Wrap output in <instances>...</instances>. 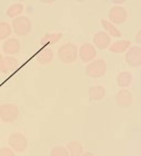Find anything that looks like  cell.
Listing matches in <instances>:
<instances>
[{
  "mask_svg": "<svg viewBox=\"0 0 141 156\" xmlns=\"http://www.w3.org/2000/svg\"><path fill=\"white\" fill-rule=\"evenodd\" d=\"M57 58L64 64H72L78 59V48L73 43H65L57 48Z\"/></svg>",
  "mask_w": 141,
  "mask_h": 156,
  "instance_id": "cell-1",
  "label": "cell"
},
{
  "mask_svg": "<svg viewBox=\"0 0 141 156\" xmlns=\"http://www.w3.org/2000/svg\"><path fill=\"white\" fill-rule=\"evenodd\" d=\"M128 18V12L126 8L121 6H114L108 11V21L114 25L122 24Z\"/></svg>",
  "mask_w": 141,
  "mask_h": 156,
  "instance_id": "cell-6",
  "label": "cell"
},
{
  "mask_svg": "<svg viewBox=\"0 0 141 156\" xmlns=\"http://www.w3.org/2000/svg\"><path fill=\"white\" fill-rule=\"evenodd\" d=\"M63 37V33L61 32H49V33L44 34L40 40V46L44 48L50 44H56Z\"/></svg>",
  "mask_w": 141,
  "mask_h": 156,
  "instance_id": "cell-14",
  "label": "cell"
},
{
  "mask_svg": "<svg viewBox=\"0 0 141 156\" xmlns=\"http://www.w3.org/2000/svg\"><path fill=\"white\" fill-rule=\"evenodd\" d=\"M132 101V94L128 89H120L115 95V102L120 108H128V107L131 106Z\"/></svg>",
  "mask_w": 141,
  "mask_h": 156,
  "instance_id": "cell-11",
  "label": "cell"
},
{
  "mask_svg": "<svg viewBox=\"0 0 141 156\" xmlns=\"http://www.w3.org/2000/svg\"><path fill=\"white\" fill-rule=\"evenodd\" d=\"M8 144L9 147L13 151L14 153H23L24 151H27L29 146V142L27 137L24 136V134L20 133V132H14L11 133L8 137Z\"/></svg>",
  "mask_w": 141,
  "mask_h": 156,
  "instance_id": "cell-4",
  "label": "cell"
},
{
  "mask_svg": "<svg viewBox=\"0 0 141 156\" xmlns=\"http://www.w3.org/2000/svg\"><path fill=\"white\" fill-rule=\"evenodd\" d=\"M100 23H102V27L104 28V32H106L110 37L111 36H114V37H121L122 36V33L120 32V30L116 25H114L113 23H110L108 20L102 19Z\"/></svg>",
  "mask_w": 141,
  "mask_h": 156,
  "instance_id": "cell-18",
  "label": "cell"
},
{
  "mask_svg": "<svg viewBox=\"0 0 141 156\" xmlns=\"http://www.w3.org/2000/svg\"><path fill=\"white\" fill-rule=\"evenodd\" d=\"M78 57L83 63H90L97 57V50L92 43H84L78 48Z\"/></svg>",
  "mask_w": 141,
  "mask_h": 156,
  "instance_id": "cell-7",
  "label": "cell"
},
{
  "mask_svg": "<svg viewBox=\"0 0 141 156\" xmlns=\"http://www.w3.org/2000/svg\"><path fill=\"white\" fill-rule=\"evenodd\" d=\"M0 156H16V153L10 147H1Z\"/></svg>",
  "mask_w": 141,
  "mask_h": 156,
  "instance_id": "cell-23",
  "label": "cell"
},
{
  "mask_svg": "<svg viewBox=\"0 0 141 156\" xmlns=\"http://www.w3.org/2000/svg\"><path fill=\"white\" fill-rule=\"evenodd\" d=\"M12 34V29L10 23L6 21H0V41H6Z\"/></svg>",
  "mask_w": 141,
  "mask_h": 156,
  "instance_id": "cell-21",
  "label": "cell"
},
{
  "mask_svg": "<svg viewBox=\"0 0 141 156\" xmlns=\"http://www.w3.org/2000/svg\"><path fill=\"white\" fill-rule=\"evenodd\" d=\"M140 35H141V31L139 30L138 32H137V34H136V43H137V44H140V43H141Z\"/></svg>",
  "mask_w": 141,
  "mask_h": 156,
  "instance_id": "cell-24",
  "label": "cell"
},
{
  "mask_svg": "<svg viewBox=\"0 0 141 156\" xmlns=\"http://www.w3.org/2000/svg\"><path fill=\"white\" fill-rule=\"evenodd\" d=\"M23 10H24V6H23L22 3L16 2V3H12L11 6L7 9L6 14H7V17L14 19V18L20 17V16L22 14Z\"/></svg>",
  "mask_w": 141,
  "mask_h": 156,
  "instance_id": "cell-20",
  "label": "cell"
},
{
  "mask_svg": "<svg viewBox=\"0 0 141 156\" xmlns=\"http://www.w3.org/2000/svg\"><path fill=\"white\" fill-rule=\"evenodd\" d=\"M20 66V63L17 58L12 56H3L0 53V72L3 74H8L10 72H14Z\"/></svg>",
  "mask_w": 141,
  "mask_h": 156,
  "instance_id": "cell-9",
  "label": "cell"
},
{
  "mask_svg": "<svg viewBox=\"0 0 141 156\" xmlns=\"http://www.w3.org/2000/svg\"><path fill=\"white\" fill-rule=\"evenodd\" d=\"M92 44L96 50H107L111 44V37L104 31H98L94 34Z\"/></svg>",
  "mask_w": 141,
  "mask_h": 156,
  "instance_id": "cell-10",
  "label": "cell"
},
{
  "mask_svg": "<svg viewBox=\"0 0 141 156\" xmlns=\"http://www.w3.org/2000/svg\"><path fill=\"white\" fill-rule=\"evenodd\" d=\"M20 48H21V44H20V41L17 37H9L2 44L3 53L7 54L8 56L18 54L20 52Z\"/></svg>",
  "mask_w": 141,
  "mask_h": 156,
  "instance_id": "cell-12",
  "label": "cell"
},
{
  "mask_svg": "<svg viewBox=\"0 0 141 156\" xmlns=\"http://www.w3.org/2000/svg\"><path fill=\"white\" fill-rule=\"evenodd\" d=\"M126 63L130 67H140L141 66V48L139 45H131L126 52L125 56Z\"/></svg>",
  "mask_w": 141,
  "mask_h": 156,
  "instance_id": "cell-8",
  "label": "cell"
},
{
  "mask_svg": "<svg viewBox=\"0 0 141 156\" xmlns=\"http://www.w3.org/2000/svg\"><path fill=\"white\" fill-rule=\"evenodd\" d=\"M130 46H131V41H129V40H119V41H116L113 44H110L108 48H109V52H111V53L121 54L127 52Z\"/></svg>",
  "mask_w": 141,
  "mask_h": 156,
  "instance_id": "cell-17",
  "label": "cell"
},
{
  "mask_svg": "<svg viewBox=\"0 0 141 156\" xmlns=\"http://www.w3.org/2000/svg\"><path fill=\"white\" fill-rule=\"evenodd\" d=\"M113 3H115V5H122L124 1H113Z\"/></svg>",
  "mask_w": 141,
  "mask_h": 156,
  "instance_id": "cell-26",
  "label": "cell"
},
{
  "mask_svg": "<svg viewBox=\"0 0 141 156\" xmlns=\"http://www.w3.org/2000/svg\"><path fill=\"white\" fill-rule=\"evenodd\" d=\"M107 72V63L103 58H96L85 67V74L90 78H100Z\"/></svg>",
  "mask_w": 141,
  "mask_h": 156,
  "instance_id": "cell-3",
  "label": "cell"
},
{
  "mask_svg": "<svg viewBox=\"0 0 141 156\" xmlns=\"http://www.w3.org/2000/svg\"><path fill=\"white\" fill-rule=\"evenodd\" d=\"M10 25L12 29V33H14L17 36H27L32 30L31 20L24 16L14 18Z\"/></svg>",
  "mask_w": 141,
  "mask_h": 156,
  "instance_id": "cell-2",
  "label": "cell"
},
{
  "mask_svg": "<svg viewBox=\"0 0 141 156\" xmlns=\"http://www.w3.org/2000/svg\"><path fill=\"white\" fill-rule=\"evenodd\" d=\"M82 156H95V154L93 152H89V151H86L84 153L82 154Z\"/></svg>",
  "mask_w": 141,
  "mask_h": 156,
  "instance_id": "cell-25",
  "label": "cell"
},
{
  "mask_svg": "<svg viewBox=\"0 0 141 156\" xmlns=\"http://www.w3.org/2000/svg\"><path fill=\"white\" fill-rule=\"evenodd\" d=\"M19 108L13 103H5L0 106V121L5 123H12L19 117Z\"/></svg>",
  "mask_w": 141,
  "mask_h": 156,
  "instance_id": "cell-5",
  "label": "cell"
},
{
  "mask_svg": "<svg viewBox=\"0 0 141 156\" xmlns=\"http://www.w3.org/2000/svg\"><path fill=\"white\" fill-rule=\"evenodd\" d=\"M106 96V89L102 85H95L88 89V98L92 101H100Z\"/></svg>",
  "mask_w": 141,
  "mask_h": 156,
  "instance_id": "cell-15",
  "label": "cell"
},
{
  "mask_svg": "<svg viewBox=\"0 0 141 156\" xmlns=\"http://www.w3.org/2000/svg\"><path fill=\"white\" fill-rule=\"evenodd\" d=\"M131 83H132V75L127 70L120 72L116 77V84L118 87H120V89H127V87H129Z\"/></svg>",
  "mask_w": 141,
  "mask_h": 156,
  "instance_id": "cell-16",
  "label": "cell"
},
{
  "mask_svg": "<svg viewBox=\"0 0 141 156\" xmlns=\"http://www.w3.org/2000/svg\"><path fill=\"white\" fill-rule=\"evenodd\" d=\"M54 58V53L53 50L49 46H44L41 48L39 51V53L37 54V61L39 62L41 65H48L50 64Z\"/></svg>",
  "mask_w": 141,
  "mask_h": 156,
  "instance_id": "cell-13",
  "label": "cell"
},
{
  "mask_svg": "<svg viewBox=\"0 0 141 156\" xmlns=\"http://www.w3.org/2000/svg\"><path fill=\"white\" fill-rule=\"evenodd\" d=\"M51 156H70L65 146H62V145H57V146H54L51 150V153H50Z\"/></svg>",
  "mask_w": 141,
  "mask_h": 156,
  "instance_id": "cell-22",
  "label": "cell"
},
{
  "mask_svg": "<svg viewBox=\"0 0 141 156\" xmlns=\"http://www.w3.org/2000/svg\"><path fill=\"white\" fill-rule=\"evenodd\" d=\"M66 150L70 156H82L84 153V146L78 141H70L66 144Z\"/></svg>",
  "mask_w": 141,
  "mask_h": 156,
  "instance_id": "cell-19",
  "label": "cell"
}]
</instances>
